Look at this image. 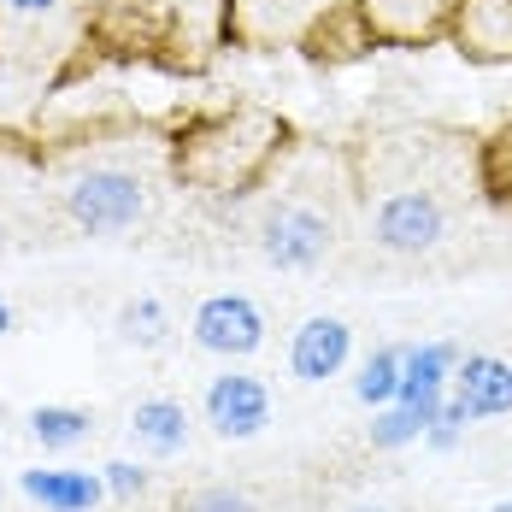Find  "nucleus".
I'll return each mask as SVG.
<instances>
[{
    "label": "nucleus",
    "mask_w": 512,
    "mask_h": 512,
    "mask_svg": "<svg viewBox=\"0 0 512 512\" xmlns=\"http://www.w3.org/2000/svg\"><path fill=\"white\" fill-rule=\"evenodd\" d=\"M277 154H283V118L265 106H230V112L195 118L177 136L171 165L201 195H248L254 183H265Z\"/></svg>",
    "instance_id": "f257e3e1"
},
{
    "label": "nucleus",
    "mask_w": 512,
    "mask_h": 512,
    "mask_svg": "<svg viewBox=\"0 0 512 512\" xmlns=\"http://www.w3.org/2000/svg\"><path fill=\"white\" fill-rule=\"evenodd\" d=\"M254 248L277 271H318L324 259L336 254V212L324 201H312V195H301V189L271 195L259 206Z\"/></svg>",
    "instance_id": "f03ea898"
},
{
    "label": "nucleus",
    "mask_w": 512,
    "mask_h": 512,
    "mask_svg": "<svg viewBox=\"0 0 512 512\" xmlns=\"http://www.w3.org/2000/svg\"><path fill=\"white\" fill-rule=\"evenodd\" d=\"M59 201L83 236H130L148 218L154 189L136 165H83L77 177H65Z\"/></svg>",
    "instance_id": "7ed1b4c3"
},
{
    "label": "nucleus",
    "mask_w": 512,
    "mask_h": 512,
    "mask_svg": "<svg viewBox=\"0 0 512 512\" xmlns=\"http://www.w3.org/2000/svg\"><path fill=\"white\" fill-rule=\"evenodd\" d=\"M448 224H454V212L448 201L430 189V183H395V189H383L371 212H365V236H371V248L389 259H424L436 254L442 242H448Z\"/></svg>",
    "instance_id": "20e7f679"
},
{
    "label": "nucleus",
    "mask_w": 512,
    "mask_h": 512,
    "mask_svg": "<svg viewBox=\"0 0 512 512\" xmlns=\"http://www.w3.org/2000/svg\"><path fill=\"white\" fill-rule=\"evenodd\" d=\"M189 336L201 354H218V359H248L265 348V312H259L254 295L242 289H224V295H206L195 318H189Z\"/></svg>",
    "instance_id": "39448f33"
},
{
    "label": "nucleus",
    "mask_w": 512,
    "mask_h": 512,
    "mask_svg": "<svg viewBox=\"0 0 512 512\" xmlns=\"http://www.w3.org/2000/svg\"><path fill=\"white\" fill-rule=\"evenodd\" d=\"M442 42L471 65H512V0H448Z\"/></svg>",
    "instance_id": "423d86ee"
},
{
    "label": "nucleus",
    "mask_w": 512,
    "mask_h": 512,
    "mask_svg": "<svg viewBox=\"0 0 512 512\" xmlns=\"http://www.w3.org/2000/svg\"><path fill=\"white\" fill-rule=\"evenodd\" d=\"M201 412H206V424H212V436L254 442L259 430L271 424V389H265V377H254V371H224V377L206 383Z\"/></svg>",
    "instance_id": "0eeeda50"
},
{
    "label": "nucleus",
    "mask_w": 512,
    "mask_h": 512,
    "mask_svg": "<svg viewBox=\"0 0 512 512\" xmlns=\"http://www.w3.org/2000/svg\"><path fill=\"white\" fill-rule=\"evenodd\" d=\"M454 365H460V348L430 336V342H407V365H401V395L412 412H424L430 424L448 407V383H454Z\"/></svg>",
    "instance_id": "6e6552de"
},
{
    "label": "nucleus",
    "mask_w": 512,
    "mask_h": 512,
    "mask_svg": "<svg viewBox=\"0 0 512 512\" xmlns=\"http://www.w3.org/2000/svg\"><path fill=\"white\" fill-rule=\"evenodd\" d=\"M348 359H354V324L336 312H318L289 336V371L301 383H330Z\"/></svg>",
    "instance_id": "1a4fd4ad"
},
{
    "label": "nucleus",
    "mask_w": 512,
    "mask_h": 512,
    "mask_svg": "<svg viewBox=\"0 0 512 512\" xmlns=\"http://www.w3.org/2000/svg\"><path fill=\"white\" fill-rule=\"evenodd\" d=\"M448 401H460L471 424L507 418L512 412V365L501 354H460L454 383H448Z\"/></svg>",
    "instance_id": "9d476101"
},
{
    "label": "nucleus",
    "mask_w": 512,
    "mask_h": 512,
    "mask_svg": "<svg viewBox=\"0 0 512 512\" xmlns=\"http://www.w3.org/2000/svg\"><path fill=\"white\" fill-rule=\"evenodd\" d=\"M301 48H307L312 59L342 65V59H359L365 48H377V30H371V18H365L359 0H324L318 18L301 30Z\"/></svg>",
    "instance_id": "9b49d317"
},
{
    "label": "nucleus",
    "mask_w": 512,
    "mask_h": 512,
    "mask_svg": "<svg viewBox=\"0 0 512 512\" xmlns=\"http://www.w3.org/2000/svg\"><path fill=\"white\" fill-rule=\"evenodd\" d=\"M24 501H36L42 512H95L106 501L101 471H59V465H30L18 471Z\"/></svg>",
    "instance_id": "f8f14e48"
},
{
    "label": "nucleus",
    "mask_w": 512,
    "mask_h": 512,
    "mask_svg": "<svg viewBox=\"0 0 512 512\" xmlns=\"http://www.w3.org/2000/svg\"><path fill=\"white\" fill-rule=\"evenodd\" d=\"M130 442L136 448H148V454H183V442H189V407L183 401H171V395H148V401H136L130 407Z\"/></svg>",
    "instance_id": "ddd939ff"
},
{
    "label": "nucleus",
    "mask_w": 512,
    "mask_h": 512,
    "mask_svg": "<svg viewBox=\"0 0 512 512\" xmlns=\"http://www.w3.org/2000/svg\"><path fill=\"white\" fill-rule=\"evenodd\" d=\"M112 330H118V342H124V348L154 354V348L171 342V330H177V324H171V307H165L159 295H136V301H124V307H118Z\"/></svg>",
    "instance_id": "4468645a"
},
{
    "label": "nucleus",
    "mask_w": 512,
    "mask_h": 512,
    "mask_svg": "<svg viewBox=\"0 0 512 512\" xmlns=\"http://www.w3.org/2000/svg\"><path fill=\"white\" fill-rule=\"evenodd\" d=\"M401 365H407V348L401 342H377L371 354L359 359V377H354V401L359 407H389L401 395Z\"/></svg>",
    "instance_id": "2eb2a0df"
},
{
    "label": "nucleus",
    "mask_w": 512,
    "mask_h": 512,
    "mask_svg": "<svg viewBox=\"0 0 512 512\" xmlns=\"http://www.w3.org/2000/svg\"><path fill=\"white\" fill-rule=\"evenodd\" d=\"M30 436H36V448H48V454H71L77 442H89V430H95V412L89 407H30Z\"/></svg>",
    "instance_id": "dca6fc26"
},
{
    "label": "nucleus",
    "mask_w": 512,
    "mask_h": 512,
    "mask_svg": "<svg viewBox=\"0 0 512 512\" xmlns=\"http://www.w3.org/2000/svg\"><path fill=\"white\" fill-rule=\"evenodd\" d=\"M424 430H430V418H424V412H412L407 401H389V407L371 412V424H365V442H371L377 454H395V448L424 442Z\"/></svg>",
    "instance_id": "f3484780"
},
{
    "label": "nucleus",
    "mask_w": 512,
    "mask_h": 512,
    "mask_svg": "<svg viewBox=\"0 0 512 512\" xmlns=\"http://www.w3.org/2000/svg\"><path fill=\"white\" fill-rule=\"evenodd\" d=\"M477 183H483V195L495 206H512V124H501V130L483 142V154H477Z\"/></svg>",
    "instance_id": "a211bd4d"
},
{
    "label": "nucleus",
    "mask_w": 512,
    "mask_h": 512,
    "mask_svg": "<svg viewBox=\"0 0 512 512\" xmlns=\"http://www.w3.org/2000/svg\"><path fill=\"white\" fill-rule=\"evenodd\" d=\"M101 483H106V495L112 501H142L148 495V465H136V460H106L101 465Z\"/></svg>",
    "instance_id": "6ab92c4d"
},
{
    "label": "nucleus",
    "mask_w": 512,
    "mask_h": 512,
    "mask_svg": "<svg viewBox=\"0 0 512 512\" xmlns=\"http://www.w3.org/2000/svg\"><path fill=\"white\" fill-rule=\"evenodd\" d=\"M177 512H254V501H248L236 483H206V489H195Z\"/></svg>",
    "instance_id": "aec40b11"
},
{
    "label": "nucleus",
    "mask_w": 512,
    "mask_h": 512,
    "mask_svg": "<svg viewBox=\"0 0 512 512\" xmlns=\"http://www.w3.org/2000/svg\"><path fill=\"white\" fill-rule=\"evenodd\" d=\"M0 12L18 18V24H48V18L65 12V0H0Z\"/></svg>",
    "instance_id": "412c9836"
},
{
    "label": "nucleus",
    "mask_w": 512,
    "mask_h": 512,
    "mask_svg": "<svg viewBox=\"0 0 512 512\" xmlns=\"http://www.w3.org/2000/svg\"><path fill=\"white\" fill-rule=\"evenodd\" d=\"M6 330H12V307H6V301H0V336H6Z\"/></svg>",
    "instance_id": "4be33fe9"
},
{
    "label": "nucleus",
    "mask_w": 512,
    "mask_h": 512,
    "mask_svg": "<svg viewBox=\"0 0 512 512\" xmlns=\"http://www.w3.org/2000/svg\"><path fill=\"white\" fill-rule=\"evenodd\" d=\"M354 512H389V507H354Z\"/></svg>",
    "instance_id": "5701e85b"
},
{
    "label": "nucleus",
    "mask_w": 512,
    "mask_h": 512,
    "mask_svg": "<svg viewBox=\"0 0 512 512\" xmlns=\"http://www.w3.org/2000/svg\"><path fill=\"white\" fill-rule=\"evenodd\" d=\"M495 512H512V501H501V507H495Z\"/></svg>",
    "instance_id": "b1692460"
},
{
    "label": "nucleus",
    "mask_w": 512,
    "mask_h": 512,
    "mask_svg": "<svg viewBox=\"0 0 512 512\" xmlns=\"http://www.w3.org/2000/svg\"><path fill=\"white\" fill-rule=\"evenodd\" d=\"M0 242H6V218H0Z\"/></svg>",
    "instance_id": "393cba45"
}]
</instances>
